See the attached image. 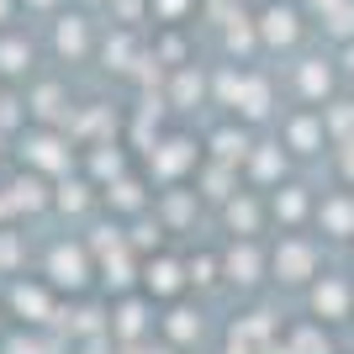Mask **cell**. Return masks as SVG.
Instances as JSON below:
<instances>
[{
  "mask_svg": "<svg viewBox=\"0 0 354 354\" xmlns=\"http://www.w3.org/2000/svg\"><path fill=\"white\" fill-rule=\"evenodd\" d=\"M6 11H11V6H6V0H0V21H6Z\"/></svg>",
  "mask_w": 354,
  "mask_h": 354,
  "instance_id": "5",
  "label": "cell"
},
{
  "mask_svg": "<svg viewBox=\"0 0 354 354\" xmlns=\"http://www.w3.org/2000/svg\"><path fill=\"white\" fill-rule=\"evenodd\" d=\"M59 48L64 53H80V48H85V21H80V16H64L59 21Z\"/></svg>",
  "mask_w": 354,
  "mask_h": 354,
  "instance_id": "3",
  "label": "cell"
},
{
  "mask_svg": "<svg viewBox=\"0 0 354 354\" xmlns=\"http://www.w3.org/2000/svg\"><path fill=\"white\" fill-rule=\"evenodd\" d=\"M349 69H354V48H349Z\"/></svg>",
  "mask_w": 354,
  "mask_h": 354,
  "instance_id": "6",
  "label": "cell"
},
{
  "mask_svg": "<svg viewBox=\"0 0 354 354\" xmlns=\"http://www.w3.org/2000/svg\"><path fill=\"white\" fill-rule=\"evenodd\" d=\"M296 32H301V27H296L291 6H270V11L259 16V37H265V43H291Z\"/></svg>",
  "mask_w": 354,
  "mask_h": 354,
  "instance_id": "1",
  "label": "cell"
},
{
  "mask_svg": "<svg viewBox=\"0 0 354 354\" xmlns=\"http://www.w3.org/2000/svg\"><path fill=\"white\" fill-rule=\"evenodd\" d=\"M32 11H53V6H59V0H27Z\"/></svg>",
  "mask_w": 354,
  "mask_h": 354,
  "instance_id": "4",
  "label": "cell"
},
{
  "mask_svg": "<svg viewBox=\"0 0 354 354\" xmlns=\"http://www.w3.org/2000/svg\"><path fill=\"white\" fill-rule=\"evenodd\" d=\"M32 64V43L27 37H6V43H0V69L6 74H21Z\"/></svg>",
  "mask_w": 354,
  "mask_h": 354,
  "instance_id": "2",
  "label": "cell"
}]
</instances>
